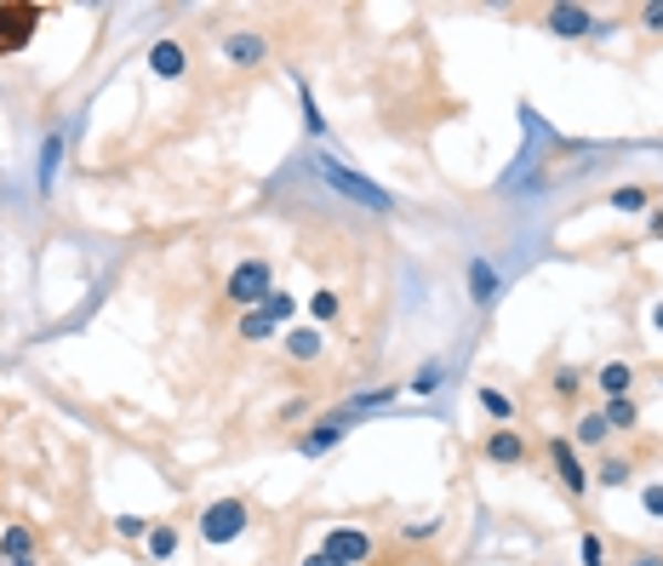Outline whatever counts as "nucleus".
<instances>
[{
    "label": "nucleus",
    "instance_id": "1",
    "mask_svg": "<svg viewBox=\"0 0 663 566\" xmlns=\"http://www.w3.org/2000/svg\"><path fill=\"white\" fill-rule=\"evenodd\" d=\"M252 532V504L241 492H223L212 497V504H201V515H194V538H201L207 549H229V544H241Z\"/></svg>",
    "mask_w": 663,
    "mask_h": 566
},
{
    "label": "nucleus",
    "instance_id": "2",
    "mask_svg": "<svg viewBox=\"0 0 663 566\" xmlns=\"http://www.w3.org/2000/svg\"><path fill=\"white\" fill-rule=\"evenodd\" d=\"M270 292H275V263H270V258H257V252H252V258H241L235 270L223 275V304L235 310V315L257 310Z\"/></svg>",
    "mask_w": 663,
    "mask_h": 566
},
{
    "label": "nucleus",
    "instance_id": "3",
    "mask_svg": "<svg viewBox=\"0 0 663 566\" xmlns=\"http://www.w3.org/2000/svg\"><path fill=\"white\" fill-rule=\"evenodd\" d=\"M544 458H549V475L560 481V492H567L572 504H583V497L594 492L589 463H583V452L572 447V436H549V441H544Z\"/></svg>",
    "mask_w": 663,
    "mask_h": 566
},
{
    "label": "nucleus",
    "instance_id": "4",
    "mask_svg": "<svg viewBox=\"0 0 663 566\" xmlns=\"http://www.w3.org/2000/svg\"><path fill=\"white\" fill-rule=\"evenodd\" d=\"M320 555H332L338 566H372L378 560V532L355 526V521H338V526L320 532Z\"/></svg>",
    "mask_w": 663,
    "mask_h": 566
},
{
    "label": "nucleus",
    "instance_id": "5",
    "mask_svg": "<svg viewBox=\"0 0 663 566\" xmlns=\"http://www.w3.org/2000/svg\"><path fill=\"white\" fill-rule=\"evenodd\" d=\"M41 18H46L41 0H0V57L29 52V41L41 35Z\"/></svg>",
    "mask_w": 663,
    "mask_h": 566
},
{
    "label": "nucleus",
    "instance_id": "6",
    "mask_svg": "<svg viewBox=\"0 0 663 566\" xmlns=\"http://www.w3.org/2000/svg\"><path fill=\"white\" fill-rule=\"evenodd\" d=\"M315 178H320L326 189L349 195L355 207H367V212H389V195H383L372 178H360V172H349V166H338L332 155H315Z\"/></svg>",
    "mask_w": 663,
    "mask_h": 566
},
{
    "label": "nucleus",
    "instance_id": "7",
    "mask_svg": "<svg viewBox=\"0 0 663 566\" xmlns=\"http://www.w3.org/2000/svg\"><path fill=\"white\" fill-rule=\"evenodd\" d=\"M544 29H549L555 41H589V35H612V18L560 0V7H544Z\"/></svg>",
    "mask_w": 663,
    "mask_h": 566
},
{
    "label": "nucleus",
    "instance_id": "8",
    "mask_svg": "<svg viewBox=\"0 0 663 566\" xmlns=\"http://www.w3.org/2000/svg\"><path fill=\"white\" fill-rule=\"evenodd\" d=\"M475 452H481V463H492V470H520V463H533V441H526L515 423H492Z\"/></svg>",
    "mask_w": 663,
    "mask_h": 566
},
{
    "label": "nucleus",
    "instance_id": "9",
    "mask_svg": "<svg viewBox=\"0 0 663 566\" xmlns=\"http://www.w3.org/2000/svg\"><path fill=\"white\" fill-rule=\"evenodd\" d=\"M344 436H349V423H344L338 412H320V418H309V423L292 436V452H297V458H326V452L344 447Z\"/></svg>",
    "mask_w": 663,
    "mask_h": 566
},
{
    "label": "nucleus",
    "instance_id": "10",
    "mask_svg": "<svg viewBox=\"0 0 663 566\" xmlns=\"http://www.w3.org/2000/svg\"><path fill=\"white\" fill-rule=\"evenodd\" d=\"M218 52H223L229 70H263V63H270V41H263L257 29H229L218 41Z\"/></svg>",
    "mask_w": 663,
    "mask_h": 566
},
{
    "label": "nucleus",
    "instance_id": "11",
    "mask_svg": "<svg viewBox=\"0 0 663 566\" xmlns=\"http://www.w3.org/2000/svg\"><path fill=\"white\" fill-rule=\"evenodd\" d=\"M401 384H378V389H355V395H344V401L338 407H332V412H338L344 423H360V418H372V412H389L394 401H401Z\"/></svg>",
    "mask_w": 663,
    "mask_h": 566
},
{
    "label": "nucleus",
    "instance_id": "12",
    "mask_svg": "<svg viewBox=\"0 0 663 566\" xmlns=\"http://www.w3.org/2000/svg\"><path fill=\"white\" fill-rule=\"evenodd\" d=\"M589 384L601 389V401H623V395H635L641 373H635V360H601V366L589 373Z\"/></svg>",
    "mask_w": 663,
    "mask_h": 566
},
{
    "label": "nucleus",
    "instance_id": "13",
    "mask_svg": "<svg viewBox=\"0 0 663 566\" xmlns=\"http://www.w3.org/2000/svg\"><path fill=\"white\" fill-rule=\"evenodd\" d=\"M149 75H155V81H183V75H189V46H183L178 35H160V41L149 46Z\"/></svg>",
    "mask_w": 663,
    "mask_h": 566
},
{
    "label": "nucleus",
    "instance_id": "14",
    "mask_svg": "<svg viewBox=\"0 0 663 566\" xmlns=\"http://www.w3.org/2000/svg\"><path fill=\"white\" fill-rule=\"evenodd\" d=\"M281 349H286L292 366H315L326 355V332L320 326H286L281 332Z\"/></svg>",
    "mask_w": 663,
    "mask_h": 566
},
{
    "label": "nucleus",
    "instance_id": "15",
    "mask_svg": "<svg viewBox=\"0 0 663 566\" xmlns=\"http://www.w3.org/2000/svg\"><path fill=\"white\" fill-rule=\"evenodd\" d=\"M572 447H578V452H612V429H607L601 407L578 412V423H572Z\"/></svg>",
    "mask_w": 663,
    "mask_h": 566
},
{
    "label": "nucleus",
    "instance_id": "16",
    "mask_svg": "<svg viewBox=\"0 0 663 566\" xmlns=\"http://www.w3.org/2000/svg\"><path fill=\"white\" fill-rule=\"evenodd\" d=\"M470 297H475V310H492L497 297H504V281H497V270H492V258H470Z\"/></svg>",
    "mask_w": 663,
    "mask_h": 566
},
{
    "label": "nucleus",
    "instance_id": "17",
    "mask_svg": "<svg viewBox=\"0 0 663 566\" xmlns=\"http://www.w3.org/2000/svg\"><path fill=\"white\" fill-rule=\"evenodd\" d=\"M589 481L618 492V486L635 481V458H629V452H601V458H594V470H589Z\"/></svg>",
    "mask_w": 663,
    "mask_h": 566
},
{
    "label": "nucleus",
    "instance_id": "18",
    "mask_svg": "<svg viewBox=\"0 0 663 566\" xmlns=\"http://www.w3.org/2000/svg\"><path fill=\"white\" fill-rule=\"evenodd\" d=\"M607 207H612L618 218H641V212L657 207V195H652L646 184H618V189H607Z\"/></svg>",
    "mask_w": 663,
    "mask_h": 566
},
{
    "label": "nucleus",
    "instance_id": "19",
    "mask_svg": "<svg viewBox=\"0 0 663 566\" xmlns=\"http://www.w3.org/2000/svg\"><path fill=\"white\" fill-rule=\"evenodd\" d=\"M35 549H41L35 526H23V521H7V526H0V566H7V560H29Z\"/></svg>",
    "mask_w": 663,
    "mask_h": 566
},
{
    "label": "nucleus",
    "instance_id": "20",
    "mask_svg": "<svg viewBox=\"0 0 663 566\" xmlns=\"http://www.w3.org/2000/svg\"><path fill=\"white\" fill-rule=\"evenodd\" d=\"M475 401H481V412H486L492 423H515V418H520V401H515L509 389H497V384H481Z\"/></svg>",
    "mask_w": 663,
    "mask_h": 566
},
{
    "label": "nucleus",
    "instance_id": "21",
    "mask_svg": "<svg viewBox=\"0 0 663 566\" xmlns=\"http://www.w3.org/2000/svg\"><path fill=\"white\" fill-rule=\"evenodd\" d=\"M178 549H183V526H178V521H155L149 538H144V555H149V560H172Z\"/></svg>",
    "mask_w": 663,
    "mask_h": 566
},
{
    "label": "nucleus",
    "instance_id": "22",
    "mask_svg": "<svg viewBox=\"0 0 663 566\" xmlns=\"http://www.w3.org/2000/svg\"><path fill=\"white\" fill-rule=\"evenodd\" d=\"M304 310H309V326H332L344 315V292L338 286H315L309 297H304Z\"/></svg>",
    "mask_w": 663,
    "mask_h": 566
},
{
    "label": "nucleus",
    "instance_id": "23",
    "mask_svg": "<svg viewBox=\"0 0 663 566\" xmlns=\"http://www.w3.org/2000/svg\"><path fill=\"white\" fill-rule=\"evenodd\" d=\"M601 418L612 436H635L641 429V407H635V395H623V401H601Z\"/></svg>",
    "mask_w": 663,
    "mask_h": 566
},
{
    "label": "nucleus",
    "instance_id": "24",
    "mask_svg": "<svg viewBox=\"0 0 663 566\" xmlns=\"http://www.w3.org/2000/svg\"><path fill=\"white\" fill-rule=\"evenodd\" d=\"M578 395H583V373H578V366H555V373H549V401L572 407Z\"/></svg>",
    "mask_w": 663,
    "mask_h": 566
},
{
    "label": "nucleus",
    "instance_id": "25",
    "mask_svg": "<svg viewBox=\"0 0 663 566\" xmlns=\"http://www.w3.org/2000/svg\"><path fill=\"white\" fill-rule=\"evenodd\" d=\"M435 538H441V515H429V521H401V526H394V544H401V549L435 544Z\"/></svg>",
    "mask_w": 663,
    "mask_h": 566
},
{
    "label": "nucleus",
    "instance_id": "26",
    "mask_svg": "<svg viewBox=\"0 0 663 566\" xmlns=\"http://www.w3.org/2000/svg\"><path fill=\"white\" fill-rule=\"evenodd\" d=\"M441 378H446V360H441V355H429V360L418 366V373H412L401 389H407V395H435V389H441Z\"/></svg>",
    "mask_w": 663,
    "mask_h": 566
},
{
    "label": "nucleus",
    "instance_id": "27",
    "mask_svg": "<svg viewBox=\"0 0 663 566\" xmlns=\"http://www.w3.org/2000/svg\"><path fill=\"white\" fill-rule=\"evenodd\" d=\"M275 332H281V326L263 315V310H246V315L235 321V338H241V344H263V338H275Z\"/></svg>",
    "mask_w": 663,
    "mask_h": 566
},
{
    "label": "nucleus",
    "instance_id": "28",
    "mask_svg": "<svg viewBox=\"0 0 663 566\" xmlns=\"http://www.w3.org/2000/svg\"><path fill=\"white\" fill-rule=\"evenodd\" d=\"M257 310H263V315H270V321H275V326L286 332V326H292V315H297V297H292L286 286H275V292H270V297H263V304H257Z\"/></svg>",
    "mask_w": 663,
    "mask_h": 566
},
{
    "label": "nucleus",
    "instance_id": "29",
    "mask_svg": "<svg viewBox=\"0 0 663 566\" xmlns=\"http://www.w3.org/2000/svg\"><path fill=\"white\" fill-rule=\"evenodd\" d=\"M149 526H155L149 515H115V521H109L115 538H120V544H138V549H144V538H149Z\"/></svg>",
    "mask_w": 663,
    "mask_h": 566
},
{
    "label": "nucleus",
    "instance_id": "30",
    "mask_svg": "<svg viewBox=\"0 0 663 566\" xmlns=\"http://www.w3.org/2000/svg\"><path fill=\"white\" fill-rule=\"evenodd\" d=\"M57 160H63V138H57V132H46V144H41V195H52V172H57Z\"/></svg>",
    "mask_w": 663,
    "mask_h": 566
},
{
    "label": "nucleus",
    "instance_id": "31",
    "mask_svg": "<svg viewBox=\"0 0 663 566\" xmlns=\"http://www.w3.org/2000/svg\"><path fill=\"white\" fill-rule=\"evenodd\" d=\"M635 23L646 29V35H663V0H646V7H635Z\"/></svg>",
    "mask_w": 663,
    "mask_h": 566
},
{
    "label": "nucleus",
    "instance_id": "32",
    "mask_svg": "<svg viewBox=\"0 0 663 566\" xmlns=\"http://www.w3.org/2000/svg\"><path fill=\"white\" fill-rule=\"evenodd\" d=\"M641 510H646L652 521H663V481H646V486H641Z\"/></svg>",
    "mask_w": 663,
    "mask_h": 566
},
{
    "label": "nucleus",
    "instance_id": "33",
    "mask_svg": "<svg viewBox=\"0 0 663 566\" xmlns=\"http://www.w3.org/2000/svg\"><path fill=\"white\" fill-rule=\"evenodd\" d=\"M578 560H583V566H607V549H601V538H594V532H583V544H578Z\"/></svg>",
    "mask_w": 663,
    "mask_h": 566
},
{
    "label": "nucleus",
    "instance_id": "34",
    "mask_svg": "<svg viewBox=\"0 0 663 566\" xmlns=\"http://www.w3.org/2000/svg\"><path fill=\"white\" fill-rule=\"evenodd\" d=\"M623 566H663V549H629Z\"/></svg>",
    "mask_w": 663,
    "mask_h": 566
},
{
    "label": "nucleus",
    "instance_id": "35",
    "mask_svg": "<svg viewBox=\"0 0 663 566\" xmlns=\"http://www.w3.org/2000/svg\"><path fill=\"white\" fill-rule=\"evenodd\" d=\"M304 412H309L304 401H286V407H281V423H297V418H304Z\"/></svg>",
    "mask_w": 663,
    "mask_h": 566
},
{
    "label": "nucleus",
    "instance_id": "36",
    "mask_svg": "<svg viewBox=\"0 0 663 566\" xmlns=\"http://www.w3.org/2000/svg\"><path fill=\"white\" fill-rule=\"evenodd\" d=\"M304 566H338V560H332V555H320V549H309V555H304Z\"/></svg>",
    "mask_w": 663,
    "mask_h": 566
},
{
    "label": "nucleus",
    "instance_id": "37",
    "mask_svg": "<svg viewBox=\"0 0 663 566\" xmlns=\"http://www.w3.org/2000/svg\"><path fill=\"white\" fill-rule=\"evenodd\" d=\"M652 332H663V297H657V304H652Z\"/></svg>",
    "mask_w": 663,
    "mask_h": 566
},
{
    "label": "nucleus",
    "instance_id": "38",
    "mask_svg": "<svg viewBox=\"0 0 663 566\" xmlns=\"http://www.w3.org/2000/svg\"><path fill=\"white\" fill-rule=\"evenodd\" d=\"M652 235H657V241H663V212H657V218H652Z\"/></svg>",
    "mask_w": 663,
    "mask_h": 566
},
{
    "label": "nucleus",
    "instance_id": "39",
    "mask_svg": "<svg viewBox=\"0 0 663 566\" xmlns=\"http://www.w3.org/2000/svg\"><path fill=\"white\" fill-rule=\"evenodd\" d=\"M7 566H41V555H29V560H7Z\"/></svg>",
    "mask_w": 663,
    "mask_h": 566
},
{
    "label": "nucleus",
    "instance_id": "40",
    "mask_svg": "<svg viewBox=\"0 0 663 566\" xmlns=\"http://www.w3.org/2000/svg\"><path fill=\"white\" fill-rule=\"evenodd\" d=\"M652 378H657V389H663V366H657V373H652Z\"/></svg>",
    "mask_w": 663,
    "mask_h": 566
}]
</instances>
